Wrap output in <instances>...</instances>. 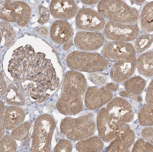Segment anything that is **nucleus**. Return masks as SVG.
Masks as SVG:
<instances>
[{
  "label": "nucleus",
  "instance_id": "nucleus-15",
  "mask_svg": "<svg viewBox=\"0 0 153 152\" xmlns=\"http://www.w3.org/2000/svg\"><path fill=\"white\" fill-rule=\"evenodd\" d=\"M134 134L126 124L120 127L116 139L108 146L107 152H126L133 144Z\"/></svg>",
  "mask_w": 153,
  "mask_h": 152
},
{
  "label": "nucleus",
  "instance_id": "nucleus-14",
  "mask_svg": "<svg viewBox=\"0 0 153 152\" xmlns=\"http://www.w3.org/2000/svg\"><path fill=\"white\" fill-rule=\"evenodd\" d=\"M137 58L135 57L120 60L115 63L111 69V77L115 82L121 83L133 75L137 67Z\"/></svg>",
  "mask_w": 153,
  "mask_h": 152
},
{
  "label": "nucleus",
  "instance_id": "nucleus-28",
  "mask_svg": "<svg viewBox=\"0 0 153 152\" xmlns=\"http://www.w3.org/2000/svg\"><path fill=\"white\" fill-rule=\"evenodd\" d=\"M72 147L71 142L66 139H60L55 147L54 152H71Z\"/></svg>",
  "mask_w": 153,
  "mask_h": 152
},
{
  "label": "nucleus",
  "instance_id": "nucleus-32",
  "mask_svg": "<svg viewBox=\"0 0 153 152\" xmlns=\"http://www.w3.org/2000/svg\"><path fill=\"white\" fill-rule=\"evenodd\" d=\"M153 80L150 83L147 89L146 95L147 104H153Z\"/></svg>",
  "mask_w": 153,
  "mask_h": 152
},
{
  "label": "nucleus",
  "instance_id": "nucleus-26",
  "mask_svg": "<svg viewBox=\"0 0 153 152\" xmlns=\"http://www.w3.org/2000/svg\"><path fill=\"white\" fill-rule=\"evenodd\" d=\"M10 135L5 136L1 140V152H15L16 149V144L15 140Z\"/></svg>",
  "mask_w": 153,
  "mask_h": 152
},
{
  "label": "nucleus",
  "instance_id": "nucleus-5",
  "mask_svg": "<svg viewBox=\"0 0 153 152\" xmlns=\"http://www.w3.org/2000/svg\"><path fill=\"white\" fill-rule=\"evenodd\" d=\"M56 127L54 120L48 114L40 116L35 123L32 151L50 152Z\"/></svg>",
  "mask_w": 153,
  "mask_h": 152
},
{
  "label": "nucleus",
  "instance_id": "nucleus-7",
  "mask_svg": "<svg viewBox=\"0 0 153 152\" xmlns=\"http://www.w3.org/2000/svg\"><path fill=\"white\" fill-rule=\"evenodd\" d=\"M140 33L137 25L122 24L110 21L107 23L104 30V35L107 39L125 42L136 39Z\"/></svg>",
  "mask_w": 153,
  "mask_h": 152
},
{
  "label": "nucleus",
  "instance_id": "nucleus-9",
  "mask_svg": "<svg viewBox=\"0 0 153 152\" xmlns=\"http://www.w3.org/2000/svg\"><path fill=\"white\" fill-rule=\"evenodd\" d=\"M76 27L80 30L99 31L104 28L105 20L99 13L89 8H84L78 11L76 18Z\"/></svg>",
  "mask_w": 153,
  "mask_h": 152
},
{
  "label": "nucleus",
  "instance_id": "nucleus-29",
  "mask_svg": "<svg viewBox=\"0 0 153 152\" xmlns=\"http://www.w3.org/2000/svg\"><path fill=\"white\" fill-rule=\"evenodd\" d=\"M90 77L94 83L99 85L105 84L106 80L105 75L103 73L99 72L91 73Z\"/></svg>",
  "mask_w": 153,
  "mask_h": 152
},
{
  "label": "nucleus",
  "instance_id": "nucleus-18",
  "mask_svg": "<svg viewBox=\"0 0 153 152\" xmlns=\"http://www.w3.org/2000/svg\"><path fill=\"white\" fill-rule=\"evenodd\" d=\"M146 81L140 76L128 79L124 83L127 97L138 101H142L140 95L145 88Z\"/></svg>",
  "mask_w": 153,
  "mask_h": 152
},
{
  "label": "nucleus",
  "instance_id": "nucleus-22",
  "mask_svg": "<svg viewBox=\"0 0 153 152\" xmlns=\"http://www.w3.org/2000/svg\"><path fill=\"white\" fill-rule=\"evenodd\" d=\"M153 2L147 3L143 8L141 16V27L144 31L151 33L153 29Z\"/></svg>",
  "mask_w": 153,
  "mask_h": 152
},
{
  "label": "nucleus",
  "instance_id": "nucleus-1",
  "mask_svg": "<svg viewBox=\"0 0 153 152\" xmlns=\"http://www.w3.org/2000/svg\"><path fill=\"white\" fill-rule=\"evenodd\" d=\"M87 88L83 75L78 72H67L64 78L61 98L56 104L59 112L66 115L81 112L83 109L84 98Z\"/></svg>",
  "mask_w": 153,
  "mask_h": 152
},
{
  "label": "nucleus",
  "instance_id": "nucleus-17",
  "mask_svg": "<svg viewBox=\"0 0 153 152\" xmlns=\"http://www.w3.org/2000/svg\"><path fill=\"white\" fill-rule=\"evenodd\" d=\"M52 39L56 43L63 44L68 42L73 36V30L68 22L56 20L53 23L50 31Z\"/></svg>",
  "mask_w": 153,
  "mask_h": 152
},
{
  "label": "nucleus",
  "instance_id": "nucleus-3",
  "mask_svg": "<svg viewBox=\"0 0 153 152\" xmlns=\"http://www.w3.org/2000/svg\"><path fill=\"white\" fill-rule=\"evenodd\" d=\"M67 65L76 71L93 73L104 71L108 61L101 55L93 52L74 51L68 56Z\"/></svg>",
  "mask_w": 153,
  "mask_h": 152
},
{
  "label": "nucleus",
  "instance_id": "nucleus-35",
  "mask_svg": "<svg viewBox=\"0 0 153 152\" xmlns=\"http://www.w3.org/2000/svg\"><path fill=\"white\" fill-rule=\"evenodd\" d=\"M81 1L85 4L91 5L97 4L99 1Z\"/></svg>",
  "mask_w": 153,
  "mask_h": 152
},
{
  "label": "nucleus",
  "instance_id": "nucleus-27",
  "mask_svg": "<svg viewBox=\"0 0 153 152\" xmlns=\"http://www.w3.org/2000/svg\"><path fill=\"white\" fill-rule=\"evenodd\" d=\"M153 146L150 143L141 139L137 142L132 149V152H153Z\"/></svg>",
  "mask_w": 153,
  "mask_h": 152
},
{
  "label": "nucleus",
  "instance_id": "nucleus-2",
  "mask_svg": "<svg viewBox=\"0 0 153 152\" xmlns=\"http://www.w3.org/2000/svg\"><path fill=\"white\" fill-rule=\"evenodd\" d=\"M99 13L110 21L134 24L139 19L137 10L122 1H101L98 5Z\"/></svg>",
  "mask_w": 153,
  "mask_h": 152
},
{
  "label": "nucleus",
  "instance_id": "nucleus-10",
  "mask_svg": "<svg viewBox=\"0 0 153 152\" xmlns=\"http://www.w3.org/2000/svg\"><path fill=\"white\" fill-rule=\"evenodd\" d=\"M122 123L111 116L102 108L97 117V126L99 136L103 141L110 142L115 139Z\"/></svg>",
  "mask_w": 153,
  "mask_h": 152
},
{
  "label": "nucleus",
  "instance_id": "nucleus-12",
  "mask_svg": "<svg viewBox=\"0 0 153 152\" xmlns=\"http://www.w3.org/2000/svg\"><path fill=\"white\" fill-rule=\"evenodd\" d=\"M104 108L109 115L122 123L126 124L133 118L131 105L125 99L114 98Z\"/></svg>",
  "mask_w": 153,
  "mask_h": 152
},
{
  "label": "nucleus",
  "instance_id": "nucleus-20",
  "mask_svg": "<svg viewBox=\"0 0 153 152\" xmlns=\"http://www.w3.org/2000/svg\"><path fill=\"white\" fill-rule=\"evenodd\" d=\"M153 51H147L142 54L138 58L137 61V66L141 75L146 77H152Z\"/></svg>",
  "mask_w": 153,
  "mask_h": 152
},
{
  "label": "nucleus",
  "instance_id": "nucleus-24",
  "mask_svg": "<svg viewBox=\"0 0 153 152\" xmlns=\"http://www.w3.org/2000/svg\"><path fill=\"white\" fill-rule=\"evenodd\" d=\"M152 42V35L148 34L142 35L135 42V49L137 53H142L150 47Z\"/></svg>",
  "mask_w": 153,
  "mask_h": 152
},
{
  "label": "nucleus",
  "instance_id": "nucleus-8",
  "mask_svg": "<svg viewBox=\"0 0 153 152\" xmlns=\"http://www.w3.org/2000/svg\"><path fill=\"white\" fill-rule=\"evenodd\" d=\"M102 54L106 59L111 61H118L136 57V49L131 43L115 41L105 43Z\"/></svg>",
  "mask_w": 153,
  "mask_h": 152
},
{
  "label": "nucleus",
  "instance_id": "nucleus-19",
  "mask_svg": "<svg viewBox=\"0 0 153 152\" xmlns=\"http://www.w3.org/2000/svg\"><path fill=\"white\" fill-rule=\"evenodd\" d=\"M25 117V113L21 108L16 106L8 107L5 111L4 118L6 129H15L24 121Z\"/></svg>",
  "mask_w": 153,
  "mask_h": 152
},
{
  "label": "nucleus",
  "instance_id": "nucleus-30",
  "mask_svg": "<svg viewBox=\"0 0 153 152\" xmlns=\"http://www.w3.org/2000/svg\"><path fill=\"white\" fill-rule=\"evenodd\" d=\"M40 17L38 22L41 25L48 22L49 19L50 13L48 8L42 7L39 11Z\"/></svg>",
  "mask_w": 153,
  "mask_h": 152
},
{
  "label": "nucleus",
  "instance_id": "nucleus-33",
  "mask_svg": "<svg viewBox=\"0 0 153 152\" xmlns=\"http://www.w3.org/2000/svg\"><path fill=\"white\" fill-rule=\"evenodd\" d=\"M38 32L41 35L43 36H45L48 34V29L45 28H40L38 29Z\"/></svg>",
  "mask_w": 153,
  "mask_h": 152
},
{
  "label": "nucleus",
  "instance_id": "nucleus-16",
  "mask_svg": "<svg viewBox=\"0 0 153 152\" xmlns=\"http://www.w3.org/2000/svg\"><path fill=\"white\" fill-rule=\"evenodd\" d=\"M49 8L53 16L63 19L73 18L76 15L78 10L75 2L70 0L52 1Z\"/></svg>",
  "mask_w": 153,
  "mask_h": 152
},
{
  "label": "nucleus",
  "instance_id": "nucleus-11",
  "mask_svg": "<svg viewBox=\"0 0 153 152\" xmlns=\"http://www.w3.org/2000/svg\"><path fill=\"white\" fill-rule=\"evenodd\" d=\"M113 96V92L106 85L100 87H89L85 94V106L90 110L98 109L111 101Z\"/></svg>",
  "mask_w": 153,
  "mask_h": 152
},
{
  "label": "nucleus",
  "instance_id": "nucleus-25",
  "mask_svg": "<svg viewBox=\"0 0 153 152\" xmlns=\"http://www.w3.org/2000/svg\"><path fill=\"white\" fill-rule=\"evenodd\" d=\"M30 124L25 122L14 129L11 133V135L16 140L21 141L25 139L28 136Z\"/></svg>",
  "mask_w": 153,
  "mask_h": 152
},
{
  "label": "nucleus",
  "instance_id": "nucleus-6",
  "mask_svg": "<svg viewBox=\"0 0 153 152\" xmlns=\"http://www.w3.org/2000/svg\"><path fill=\"white\" fill-rule=\"evenodd\" d=\"M1 17L5 21L17 23L21 27L27 25L30 19L31 9L25 3L14 1H1Z\"/></svg>",
  "mask_w": 153,
  "mask_h": 152
},
{
  "label": "nucleus",
  "instance_id": "nucleus-21",
  "mask_svg": "<svg viewBox=\"0 0 153 152\" xmlns=\"http://www.w3.org/2000/svg\"><path fill=\"white\" fill-rule=\"evenodd\" d=\"M104 148V144L100 137L94 136L79 142L76 149L79 152H100Z\"/></svg>",
  "mask_w": 153,
  "mask_h": 152
},
{
  "label": "nucleus",
  "instance_id": "nucleus-31",
  "mask_svg": "<svg viewBox=\"0 0 153 152\" xmlns=\"http://www.w3.org/2000/svg\"><path fill=\"white\" fill-rule=\"evenodd\" d=\"M142 136L144 139L153 144V128L147 127L144 128L142 132Z\"/></svg>",
  "mask_w": 153,
  "mask_h": 152
},
{
  "label": "nucleus",
  "instance_id": "nucleus-23",
  "mask_svg": "<svg viewBox=\"0 0 153 152\" xmlns=\"http://www.w3.org/2000/svg\"><path fill=\"white\" fill-rule=\"evenodd\" d=\"M153 104H147L144 105L139 114V121L143 126L153 125Z\"/></svg>",
  "mask_w": 153,
  "mask_h": 152
},
{
  "label": "nucleus",
  "instance_id": "nucleus-4",
  "mask_svg": "<svg viewBox=\"0 0 153 152\" xmlns=\"http://www.w3.org/2000/svg\"><path fill=\"white\" fill-rule=\"evenodd\" d=\"M96 124L94 119L89 115L76 118L67 117L62 121V133L70 140L81 141L89 137L95 133Z\"/></svg>",
  "mask_w": 153,
  "mask_h": 152
},
{
  "label": "nucleus",
  "instance_id": "nucleus-36",
  "mask_svg": "<svg viewBox=\"0 0 153 152\" xmlns=\"http://www.w3.org/2000/svg\"><path fill=\"white\" fill-rule=\"evenodd\" d=\"M72 45V42H70L64 45L63 49L64 51H67L68 50L71 46Z\"/></svg>",
  "mask_w": 153,
  "mask_h": 152
},
{
  "label": "nucleus",
  "instance_id": "nucleus-34",
  "mask_svg": "<svg viewBox=\"0 0 153 152\" xmlns=\"http://www.w3.org/2000/svg\"><path fill=\"white\" fill-rule=\"evenodd\" d=\"M106 86L113 92H116L118 89V87L114 83H108L106 84Z\"/></svg>",
  "mask_w": 153,
  "mask_h": 152
},
{
  "label": "nucleus",
  "instance_id": "nucleus-13",
  "mask_svg": "<svg viewBox=\"0 0 153 152\" xmlns=\"http://www.w3.org/2000/svg\"><path fill=\"white\" fill-rule=\"evenodd\" d=\"M105 41L102 33L87 31L78 32L74 40L76 46L83 51H96L103 45Z\"/></svg>",
  "mask_w": 153,
  "mask_h": 152
}]
</instances>
